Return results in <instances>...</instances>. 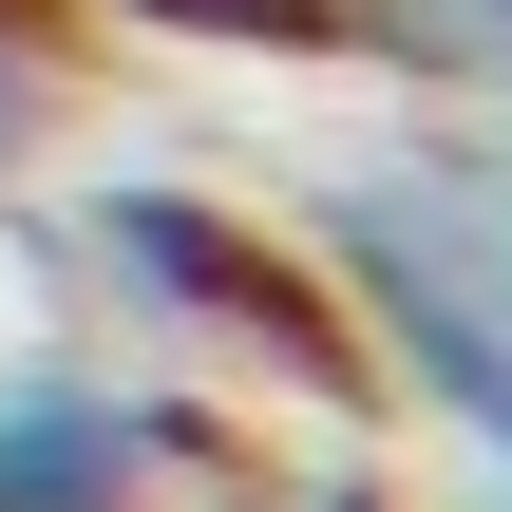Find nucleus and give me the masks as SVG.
I'll return each mask as SVG.
<instances>
[{
  "label": "nucleus",
  "instance_id": "obj_1",
  "mask_svg": "<svg viewBox=\"0 0 512 512\" xmlns=\"http://www.w3.org/2000/svg\"><path fill=\"white\" fill-rule=\"evenodd\" d=\"M76 247H95V285H114L152 342H190V361H228V380H285V399H323V418L380 399L361 304L323 285V247H266V209H209V190H171V171H114V190L76 209Z\"/></svg>",
  "mask_w": 512,
  "mask_h": 512
},
{
  "label": "nucleus",
  "instance_id": "obj_2",
  "mask_svg": "<svg viewBox=\"0 0 512 512\" xmlns=\"http://www.w3.org/2000/svg\"><path fill=\"white\" fill-rule=\"evenodd\" d=\"M323 285L361 304V361L418 380V399L494 456V494H512V285H437V266H323Z\"/></svg>",
  "mask_w": 512,
  "mask_h": 512
},
{
  "label": "nucleus",
  "instance_id": "obj_3",
  "mask_svg": "<svg viewBox=\"0 0 512 512\" xmlns=\"http://www.w3.org/2000/svg\"><path fill=\"white\" fill-rule=\"evenodd\" d=\"M152 456H171V418L114 399L95 361H19L0 380V512H152Z\"/></svg>",
  "mask_w": 512,
  "mask_h": 512
},
{
  "label": "nucleus",
  "instance_id": "obj_4",
  "mask_svg": "<svg viewBox=\"0 0 512 512\" xmlns=\"http://www.w3.org/2000/svg\"><path fill=\"white\" fill-rule=\"evenodd\" d=\"M114 19L209 38V57H342V38H361V0H114Z\"/></svg>",
  "mask_w": 512,
  "mask_h": 512
},
{
  "label": "nucleus",
  "instance_id": "obj_5",
  "mask_svg": "<svg viewBox=\"0 0 512 512\" xmlns=\"http://www.w3.org/2000/svg\"><path fill=\"white\" fill-rule=\"evenodd\" d=\"M38 133H57V57H38V38H0V190L38 171Z\"/></svg>",
  "mask_w": 512,
  "mask_h": 512
},
{
  "label": "nucleus",
  "instance_id": "obj_6",
  "mask_svg": "<svg viewBox=\"0 0 512 512\" xmlns=\"http://www.w3.org/2000/svg\"><path fill=\"white\" fill-rule=\"evenodd\" d=\"M57 19H76V0H0V38H38V57H57Z\"/></svg>",
  "mask_w": 512,
  "mask_h": 512
},
{
  "label": "nucleus",
  "instance_id": "obj_7",
  "mask_svg": "<svg viewBox=\"0 0 512 512\" xmlns=\"http://www.w3.org/2000/svg\"><path fill=\"white\" fill-rule=\"evenodd\" d=\"M304 512H399V494H380V475H323V494H304Z\"/></svg>",
  "mask_w": 512,
  "mask_h": 512
},
{
  "label": "nucleus",
  "instance_id": "obj_8",
  "mask_svg": "<svg viewBox=\"0 0 512 512\" xmlns=\"http://www.w3.org/2000/svg\"><path fill=\"white\" fill-rule=\"evenodd\" d=\"M475 512H512V494H475Z\"/></svg>",
  "mask_w": 512,
  "mask_h": 512
}]
</instances>
